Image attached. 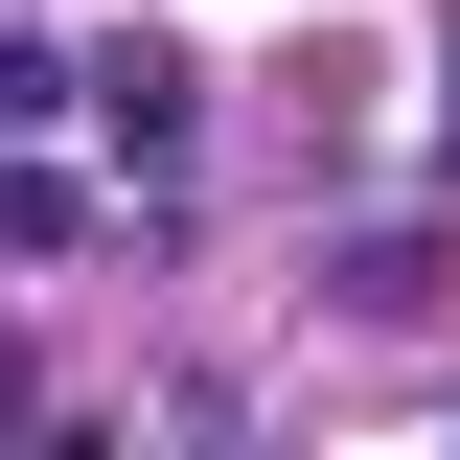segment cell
<instances>
[{"mask_svg": "<svg viewBox=\"0 0 460 460\" xmlns=\"http://www.w3.org/2000/svg\"><path fill=\"white\" fill-rule=\"evenodd\" d=\"M69 115H115V162L162 184L184 138H208V69H184V47H93V69H69Z\"/></svg>", "mask_w": 460, "mask_h": 460, "instance_id": "1", "label": "cell"}, {"mask_svg": "<svg viewBox=\"0 0 460 460\" xmlns=\"http://www.w3.org/2000/svg\"><path fill=\"white\" fill-rule=\"evenodd\" d=\"M69 115V47H23V23H0V138H47Z\"/></svg>", "mask_w": 460, "mask_h": 460, "instance_id": "2", "label": "cell"}, {"mask_svg": "<svg viewBox=\"0 0 460 460\" xmlns=\"http://www.w3.org/2000/svg\"><path fill=\"white\" fill-rule=\"evenodd\" d=\"M69 230H93V208H69L47 162H0V253H69Z\"/></svg>", "mask_w": 460, "mask_h": 460, "instance_id": "3", "label": "cell"}, {"mask_svg": "<svg viewBox=\"0 0 460 460\" xmlns=\"http://www.w3.org/2000/svg\"><path fill=\"white\" fill-rule=\"evenodd\" d=\"M438 184H460V47H438Z\"/></svg>", "mask_w": 460, "mask_h": 460, "instance_id": "4", "label": "cell"}]
</instances>
